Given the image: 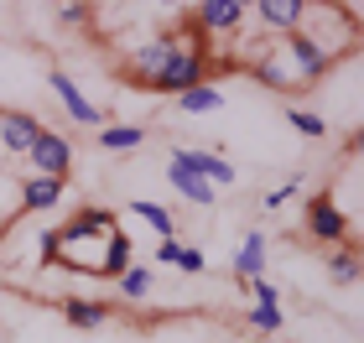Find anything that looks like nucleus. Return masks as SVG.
<instances>
[{
	"label": "nucleus",
	"mask_w": 364,
	"mask_h": 343,
	"mask_svg": "<svg viewBox=\"0 0 364 343\" xmlns=\"http://www.w3.org/2000/svg\"><path fill=\"white\" fill-rule=\"evenodd\" d=\"M260 271H266V229H245V244L235 250V276L260 281Z\"/></svg>",
	"instance_id": "obj_11"
},
{
	"label": "nucleus",
	"mask_w": 364,
	"mask_h": 343,
	"mask_svg": "<svg viewBox=\"0 0 364 343\" xmlns=\"http://www.w3.org/2000/svg\"><path fill=\"white\" fill-rule=\"evenodd\" d=\"M177 255H182L177 239H156V266H177Z\"/></svg>",
	"instance_id": "obj_28"
},
{
	"label": "nucleus",
	"mask_w": 364,
	"mask_h": 343,
	"mask_svg": "<svg viewBox=\"0 0 364 343\" xmlns=\"http://www.w3.org/2000/svg\"><path fill=\"white\" fill-rule=\"evenodd\" d=\"M354 219H343V208L333 203V192H318V198L307 203V234L318 244H349L354 239Z\"/></svg>",
	"instance_id": "obj_1"
},
{
	"label": "nucleus",
	"mask_w": 364,
	"mask_h": 343,
	"mask_svg": "<svg viewBox=\"0 0 364 343\" xmlns=\"http://www.w3.org/2000/svg\"><path fill=\"white\" fill-rule=\"evenodd\" d=\"M47 84H53V94L63 99L68 120H78V125H99V130H105V109H99V104H89L84 94H78V84H73L68 73H47Z\"/></svg>",
	"instance_id": "obj_7"
},
{
	"label": "nucleus",
	"mask_w": 364,
	"mask_h": 343,
	"mask_svg": "<svg viewBox=\"0 0 364 343\" xmlns=\"http://www.w3.org/2000/svg\"><path fill=\"white\" fill-rule=\"evenodd\" d=\"M281 53L291 58V68L302 73V84H318V78L328 73V62H333V58H328V47H323L318 37H307V31H291Z\"/></svg>",
	"instance_id": "obj_5"
},
{
	"label": "nucleus",
	"mask_w": 364,
	"mask_h": 343,
	"mask_svg": "<svg viewBox=\"0 0 364 343\" xmlns=\"http://www.w3.org/2000/svg\"><path fill=\"white\" fill-rule=\"evenodd\" d=\"M58 16H63V21H84V16H89V6H63Z\"/></svg>",
	"instance_id": "obj_29"
},
{
	"label": "nucleus",
	"mask_w": 364,
	"mask_h": 343,
	"mask_svg": "<svg viewBox=\"0 0 364 343\" xmlns=\"http://www.w3.org/2000/svg\"><path fill=\"white\" fill-rule=\"evenodd\" d=\"M37 260L42 266H58V229H42L37 234Z\"/></svg>",
	"instance_id": "obj_26"
},
{
	"label": "nucleus",
	"mask_w": 364,
	"mask_h": 343,
	"mask_svg": "<svg viewBox=\"0 0 364 343\" xmlns=\"http://www.w3.org/2000/svg\"><path fill=\"white\" fill-rule=\"evenodd\" d=\"M130 266H136V260H130V234L109 229V234H105V255H99V276H114V281H120Z\"/></svg>",
	"instance_id": "obj_14"
},
{
	"label": "nucleus",
	"mask_w": 364,
	"mask_h": 343,
	"mask_svg": "<svg viewBox=\"0 0 364 343\" xmlns=\"http://www.w3.org/2000/svg\"><path fill=\"white\" fill-rule=\"evenodd\" d=\"M177 109L182 114H213V109H224V89L219 84H193L188 94H177Z\"/></svg>",
	"instance_id": "obj_16"
},
{
	"label": "nucleus",
	"mask_w": 364,
	"mask_h": 343,
	"mask_svg": "<svg viewBox=\"0 0 364 343\" xmlns=\"http://www.w3.org/2000/svg\"><path fill=\"white\" fill-rule=\"evenodd\" d=\"M167 183H172V187H177L188 203H198V208H208L213 198H219V192H213V187L203 183V177H198V172H188V167H182V161H172V156H167Z\"/></svg>",
	"instance_id": "obj_12"
},
{
	"label": "nucleus",
	"mask_w": 364,
	"mask_h": 343,
	"mask_svg": "<svg viewBox=\"0 0 364 343\" xmlns=\"http://www.w3.org/2000/svg\"><path fill=\"white\" fill-rule=\"evenodd\" d=\"M42 136V120L37 114H21V109H6V120H0V146H6L11 156H26L31 146Z\"/></svg>",
	"instance_id": "obj_9"
},
{
	"label": "nucleus",
	"mask_w": 364,
	"mask_h": 343,
	"mask_svg": "<svg viewBox=\"0 0 364 343\" xmlns=\"http://www.w3.org/2000/svg\"><path fill=\"white\" fill-rule=\"evenodd\" d=\"M63 192H68V183H58V177H31L21 187V208H53L63 203Z\"/></svg>",
	"instance_id": "obj_18"
},
{
	"label": "nucleus",
	"mask_w": 364,
	"mask_h": 343,
	"mask_svg": "<svg viewBox=\"0 0 364 343\" xmlns=\"http://www.w3.org/2000/svg\"><path fill=\"white\" fill-rule=\"evenodd\" d=\"M172 161H182V167H188V172H198V177H203V183L213 187V192H219V187H229V183H235V161H229V156H219V151H208V146H172V151H167Z\"/></svg>",
	"instance_id": "obj_2"
},
{
	"label": "nucleus",
	"mask_w": 364,
	"mask_h": 343,
	"mask_svg": "<svg viewBox=\"0 0 364 343\" xmlns=\"http://www.w3.org/2000/svg\"><path fill=\"white\" fill-rule=\"evenodd\" d=\"M31 177H58V183H68V172H73V146L53 136V130H42L37 146H31Z\"/></svg>",
	"instance_id": "obj_3"
},
{
	"label": "nucleus",
	"mask_w": 364,
	"mask_h": 343,
	"mask_svg": "<svg viewBox=\"0 0 364 343\" xmlns=\"http://www.w3.org/2000/svg\"><path fill=\"white\" fill-rule=\"evenodd\" d=\"M151 286H156V271L151 266H130L120 276V297L125 302H146V297H151Z\"/></svg>",
	"instance_id": "obj_21"
},
{
	"label": "nucleus",
	"mask_w": 364,
	"mask_h": 343,
	"mask_svg": "<svg viewBox=\"0 0 364 343\" xmlns=\"http://www.w3.org/2000/svg\"><path fill=\"white\" fill-rule=\"evenodd\" d=\"M0 120H6V109H0Z\"/></svg>",
	"instance_id": "obj_30"
},
{
	"label": "nucleus",
	"mask_w": 364,
	"mask_h": 343,
	"mask_svg": "<svg viewBox=\"0 0 364 343\" xmlns=\"http://www.w3.org/2000/svg\"><path fill=\"white\" fill-rule=\"evenodd\" d=\"M125 214L130 219H146L156 229V239H177V214L167 203H151V198H136V203H125Z\"/></svg>",
	"instance_id": "obj_13"
},
{
	"label": "nucleus",
	"mask_w": 364,
	"mask_h": 343,
	"mask_svg": "<svg viewBox=\"0 0 364 343\" xmlns=\"http://www.w3.org/2000/svg\"><path fill=\"white\" fill-rule=\"evenodd\" d=\"M193 26L203 31H235L245 26V0H203V6H193Z\"/></svg>",
	"instance_id": "obj_8"
},
{
	"label": "nucleus",
	"mask_w": 364,
	"mask_h": 343,
	"mask_svg": "<svg viewBox=\"0 0 364 343\" xmlns=\"http://www.w3.org/2000/svg\"><path fill=\"white\" fill-rule=\"evenodd\" d=\"M182 53V47L172 42V37H161V42H146V47H136L130 53V78H136L141 89H156V78L172 68V58Z\"/></svg>",
	"instance_id": "obj_4"
},
{
	"label": "nucleus",
	"mask_w": 364,
	"mask_h": 343,
	"mask_svg": "<svg viewBox=\"0 0 364 343\" xmlns=\"http://www.w3.org/2000/svg\"><path fill=\"white\" fill-rule=\"evenodd\" d=\"M328 276H333L338 286H354L359 281V239L333 244V255H328Z\"/></svg>",
	"instance_id": "obj_17"
},
{
	"label": "nucleus",
	"mask_w": 364,
	"mask_h": 343,
	"mask_svg": "<svg viewBox=\"0 0 364 343\" xmlns=\"http://www.w3.org/2000/svg\"><path fill=\"white\" fill-rule=\"evenodd\" d=\"M287 120H291V130H302L307 141H323L328 136V120H323V114H312V109H302V104H287Z\"/></svg>",
	"instance_id": "obj_22"
},
{
	"label": "nucleus",
	"mask_w": 364,
	"mask_h": 343,
	"mask_svg": "<svg viewBox=\"0 0 364 343\" xmlns=\"http://www.w3.org/2000/svg\"><path fill=\"white\" fill-rule=\"evenodd\" d=\"M109 229H114V214H109V208H78V214L63 224L58 234H78V239H89V234H109Z\"/></svg>",
	"instance_id": "obj_15"
},
{
	"label": "nucleus",
	"mask_w": 364,
	"mask_h": 343,
	"mask_svg": "<svg viewBox=\"0 0 364 343\" xmlns=\"http://www.w3.org/2000/svg\"><path fill=\"white\" fill-rule=\"evenodd\" d=\"M141 141H146V125H105L99 130V146H105V151H136Z\"/></svg>",
	"instance_id": "obj_20"
},
{
	"label": "nucleus",
	"mask_w": 364,
	"mask_h": 343,
	"mask_svg": "<svg viewBox=\"0 0 364 343\" xmlns=\"http://www.w3.org/2000/svg\"><path fill=\"white\" fill-rule=\"evenodd\" d=\"M245 322H250L255 333H281V328H287L281 307H250V312H245Z\"/></svg>",
	"instance_id": "obj_23"
},
{
	"label": "nucleus",
	"mask_w": 364,
	"mask_h": 343,
	"mask_svg": "<svg viewBox=\"0 0 364 343\" xmlns=\"http://www.w3.org/2000/svg\"><path fill=\"white\" fill-rule=\"evenodd\" d=\"M255 16H260V26L266 31H302V16H307V6L302 0H260L255 6Z\"/></svg>",
	"instance_id": "obj_10"
},
{
	"label": "nucleus",
	"mask_w": 364,
	"mask_h": 343,
	"mask_svg": "<svg viewBox=\"0 0 364 343\" xmlns=\"http://www.w3.org/2000/svg\"><path fill=\"white\" fill-rule=\"evenodd\" d=\"M250 78H260L266 89H276V94H291V89H302V73L291 68V58L287 53H260V58H250V62H240Z\"/></svg>",
	"instance_id": "obj_6"
},
{
	"label": "nucleus",
	"mask_w": 364,
	"mask_h": 343,
	"mask_svg": "<svg viewBox=\"0 0 364 343\" xmlns=\"http://www.w3.org/2000/svg\"><path fill=\"white\" fill-rule=\"evenodd\" d=\"M177 271L198 276V271H203V250H188V244H182V255H177Z\"/></svg>",
	"instance_id": "obj_27"
},
{
	"label": "nucleus",
	"mask_w": 364,
	"mask_h": 343,
	"mask_svg": "<svg viewBox=\"0 0 364 343\" xmlns=\"http://www.w3.org/2000/svg\"><path fill=\"white\" fill-rule=\"evenodd\" d=\"M245 291H250V297H255V307H281V291L266 281V276H260V281H240Z\"/></svg>",
	"instance_id": "obj_25"
},
{
	"label": "nucleus",
	"mask_w": 364,
	"mask_h": 343,
	"mask_svg": "<svg viewBox=\"0 0 364 343\" xmlns=\"http://www.w3.org/2000/svg\"><path fill=\"white\" fill-rule=\"evenodd\" d=\"M296 192H302V172H291L281 187H271V192H266V208H287V203L296 198Z\"/></svg>",
	"instance_id": "obj_24"
},
{
	"label": "nucleus",
	"mask_w": 364,
	"mask_h": 343,
	"mask_svg": "<svg viewBox=\"0 0 364 343\" xmlns=\"http://www.w3.org/2000/svg\"><path fill=\"white\" fill-rule=\"evenodd\" d=\"M63 317H68L73 328H105L109 307L105 302H89V297H73V302H63Z\"/></svg>",
	"instance_id": "obj_19"
}]
</instances>
